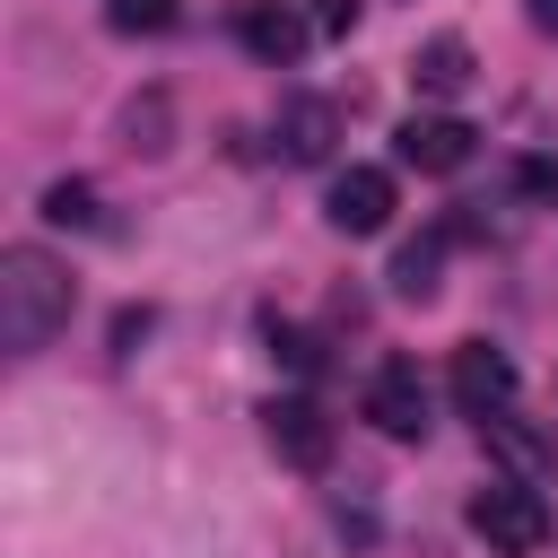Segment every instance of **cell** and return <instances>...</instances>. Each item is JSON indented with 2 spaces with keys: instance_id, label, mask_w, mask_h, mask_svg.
<instances>
[{
  "instance_id": "obj_1",
  "label": "cell",
  "mask_w": 558,
  "mask_h": 558,
  "mask_svg": "<svg viewBox=\"0 0 558 558\" xmlns=\"http://www.w3.org/2000/svg\"><path fill=\"white\" fill-rule=\"evenodd\" d=\"M70 305H78V288L44 244H9L0 253V340H9V357H35L70 323Z\"/></svg>"
},
{
  "instance_id": "obj_2",
  "label": "cell",
  "mask_w": 558,
  "mask_h": 558,
  "mask_svg": "<svg viewBox=\"0 0 558 558\" xmlns=\"http://www.w3.org/2000/svg\"><path fill=\"white\" fill-rule=\"evenodd\" d=\"M471 532L488 541V558H532L549 541V506L523 480H488V488H471Z\"/></svg>"
},
{
  "instance_id": "obj_3",
  "label": "cell",
  "mask_w": 558,
  "mask_h": 558,
  "mask_svg": "<svg viewBox=\"0 0 558 558\" xmlns=\"http://www.w3.org/2000/svg\"><path fill=\"white\" fill-rule=\"evenodd\" d=\"M480 436H488V462H497L506 480H523V488H549V480H558V427L506 410V418H488Z\"/></svg>"
},
{
  "instance_id": "obj_4",
  "label": "cell",
  "mask_w": 558,
  "mask_h": 558,
  "mask_svg": "<svg viewBox=\"0 0 558 558\" xmlns=\"http://www.w3.org/2000/svg\"><path fill=\"white\" fill-rule=\"evenodd\" d=\"M323 218H331L340 235H384V227H392V174H384V166H349V174H331Z\"/></svg>"
},
{
  "instance_id": "obj_5",
  "label": "cell",
  "mask_w": 558,
  "mask_h": 558,
  "mask_svg": "<svg viewBox=\"0 0 558 558\" xmlns=\"http://www.w3.org/2000/svg\"><path fill=\"white\" fill-rule=\"evenodd\" d=\"M453 401H462L480 427L506 418V401H514V357L488 349V340H462V349H453Z\"/></svg>"
},
{
  "instance_id": "obj_6",
  "label": "cell",
  "mask_w": 558,
  "mask_h": 558,
  "mask_svg": "<svg viewBox=\"0 0 558 558\" xmlns=\"http://www.w3.org/2000/svg\"><path fill=\"white\" fill-rule=\"evenodd\" d=\"M366 418H375L384 436H401V445H418V436H427V384H418V366H410V357H392V366L366 384Z\"/></svg>"
},
{
  "instance_id": "obj_7",
  "label": "cell",
  "mask_w": 558,
  "mask_h": 558,
  "mask_svg": "<svg viewBox=\"0 0 558 558\" xmlns=\"http://www.w3.org/2000/svg\"><path fill=\"white\" fill-rule=\"evenodd\" d=\"M262 427H270V445H279V462H296V471H323L331 462V418L314 410V401H270L262 410Z\"/></svg>"
},
{
  "instance_id": "obj_8",
  "label": "cell",
  "mask_w": 558,
  "mask_h": 558,
  "mask_svg": "<svg viewBox=\"0 0 558 558\" xmlns=\"http://www.w3.org/2000/svg\"><path fill=\"white\" fill-rule=\"evenodd\" d=\"M235 35H244V52L270 61V70L305 52V17H296L288 0H244V9H235Z\"/></svg>"
},
{
  "instance_id": "obj_9",
  "label": "cell",
  "mask_w": 558,
  "mask_h": 558,
  "mask_svg": "<svg viewBox=\"0 0 558 558\" xmlns=\"http://www.w3.org/2000/svg\"><path fill=\"white\" fill-rule=\"evenodd\" d=\"M462 157H471V122H453V113H410V122H401V166L453 174Z\"/></svg>"
},
{
  "instance_id": "obj_10",
  "label": "cell",
  "mask_w": 558,
  "mask_h": 558,
  "mask_svg": "<svg viewBox=\"0 0 558 558\" xmlns=\"http://www.w3.org/2000/svg\"><path fill=\"white\" fill-rule=\"evenodd\" d=\"M331 140H340V105H331V96H296V105H279V157L323 166Z\"/></svg>"
},
{
  "instance_id": "obj_11",
  "label": "cell",
  "mask_w": 558,
  "mask_h": 558,
  "mask_svg": "<svg viewBox=\"0 0 558 558\" xmlns=\"http://www.w3.org/2000/svg\"><path fill=\"white\" fill-rule=\"evenodd\" d=\"M410 87L436 96V105H453V96L471 87V44H462V35H427V44L410 52Z\"/></svg>"
},
{
  "instance_id": "obj_12",
  "label": "cell",
  "mask_w": 558,
  "mask_h": 558,
  "mask_svg": "<svg viewBox=\"0 0 558 558\" xmlns=\"http://www.w3.org/2000/svg\"><path fill=\"white\" fill-rule=\"evenodd\" d=\"M436 262H445V235L401 244V253H392V288H401L410 305H427V296H436Z\"/></svg>"
},
{
  "instance_id": "obj_13",
  "label": "cell",
  "mask_w": 558,
  "mask_h": 558,
  "mask_svg": "<svg viewBox=\"0 0 558 558\" xmlns=\"http://www.w3.org/2000/svg\"><path fill=\"white\" fill-rule=\"evenodd\" d=\"M174 9H183V0H105V17H113L122 35H166Z\"/></svg>"
},
{
  "instance_id": "obj_14",
  "label": "cell",
  "mask_w": 558,
  "mask_h": 558,
  "mask_svg": "<svg viewBox=\"0 0 558 558\" xmlns=\"http://www.w3.org/2000/svg\"><path fill=\"white\" fill-rule=\"evenodd\" d=\"M44 218L52 227H96V183H52L44 192Z\"/></svg>"
},
{
  "instance_id": "obj_15",
  "label": "cell",
  "mask_w": 558,
  "mask_h": 558,
  "mask_svg": "<svg viewBox=\"0 0 558 558\" xmlns=\"http://www.w3.org/2000/svg\"><path fill=\"white\" fill-rule=\"evenodd\" d=\"M270 357H279L288 375H314V366H323V349H314L296 323H270Z\"/></svg>"
},
{
  "instance_id": "obj_16",
  "label": "cell",
  "mask_w": 558,
  "mask_h": 558,
  "mask_svg": "<svg viewBox=\"0 0 558 558\" xmlns=\"http://www.w3.org/2000/svg\"><path fill=\"white\" fill-rule=\"evenodd\" d=\"M314 9H323V26H331V35H349V26H357V0H314Z\"/></svg>"
},
{
  "instance_id": "obj_17",
  "label": "cell",
  "mask_w": 558,
  "mask_h": 558,
  "mask_svg": "<svg viewBox=\"0 0 558 558\" xmlns=\"http://www.w3.org/2000/svg\"><path fill=\"white\" fill-rule=\"evenodd\" d=\"M532 26H549V35H558V0H532Z\"/></svg>"
}]
</instances>
